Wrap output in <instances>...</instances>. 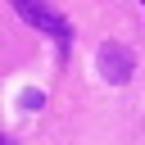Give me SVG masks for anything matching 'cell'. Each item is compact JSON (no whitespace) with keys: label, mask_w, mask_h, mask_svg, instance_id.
<instances>
[{"label":"cell","mask_w":145,"mask_h":145,"mask_svg":"<svg viewBox=\"0 0 145 145\" xmlns=\"http://www.w3.org/2000/svg\"><path fill=\"white\" fill-rule=\"evenodd\" d=\"M14 9H18V18L27 23V27H36V32H45V36H54L59 45H68L72 41V27H68V18L50 5V0H9Z\"/></svg>","instance_id":"cell-1"},{"label":"cell","mask_w":145,"mask_h":145,"mask_svg":"<svg viewBox=\"0 0 145 145\" xmlns=\"http://www.w3.org/2000/svg\"><path fill=\"white\" fill-rule=\"evenodd\" d=\"M95 63H100V77H104L109 86H122V82H131V72H136V54H131L127 45H118V41H104V45L95 50Z\"/></svg>","instance_id":"cell-2"},{"label":"cell","mask_w":145,"mask_h":145,"mask_svg":"<svg viewBox=\"0 0 145 145\" xmlns=\"http://www.w3.org/2000/svg\"><path fill=\"white\" fill-rule=\"evenodd\" d=\"M18 104H23V109H32V113H36V109H41V104H45V95H41V91H32V86H27V91H23V95H18Z\"/></svg>","instance_id":"cell-3"},{"label":"cell","mask_w":145,"mask_h":145,"mask_svg":"<svg viewBox=\"0 0 145 145\" xmlns=\"http://www.w3.org/2000/svg\"><path fill=\"white\" fill-rule=\"evenodd\" d=\"M0 145H14V140H9V136H0Z\"/></svg>","instance_id":"cell-4"},{"label":"cell","mask_w":145,"mask_h":145,"mask_svg":"<svg viewBox=\"0 0 145 145\" xmlns=\"http://www.w3.org/2000/svg\"><path fill=\"white\" fill-rule=\"evenodd\" d=\"M140 5H145V0H140Z\"/></svg>","instance_id":"cell-5"}]
</instances>
